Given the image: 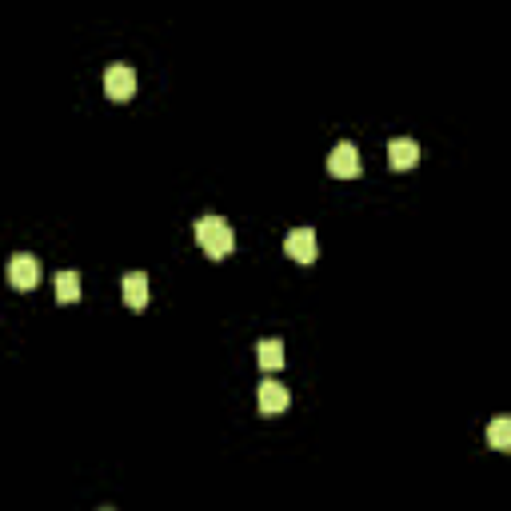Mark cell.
<instances>
[{"instance_id":"obj_4","label":"cell","mask_w":511,"mask_h":511,"mask_svg":"<svg viewBox=\"0 0 511 511\" xmlns=\"http://www.w3.org/2000/svg\"><path fill=\"white\" fill-rule=\"evenodd\" d=\"M104 92H108L112 100H132L136 96V68L132 64H108V72H104Z\"/></svg>"},{"instance_id":"obj_6","label":"cell","mask_w":511,"mask_h":511,"mask_svg":"<svg viewBox=\"0 0 511 511\" xmlns=\"http://www.w3.org/2000/svg\"><path fill=\"white\" fill-rule=\"evenodd\" d=\"M256 404H260L263 415H279V412H287V404H292V391H287V383L263 380L260 388H256Z\"/></svg>"},{"instance_id":"obj_5","label":"cell","mask_w":511,"mask_h":511,"mask_svg":"<svg viewBox=\"0 0 511 511\" xmlns=\"http://www.w3.org/2000/svg\"><path fill=\"white\" fill-rule=\"evenodd\" d=\"M284 252L292 256L295 263H311L319 256V240H316V232L311 228H292L284 236Z\"/></svg>"},{"instance_id":"obj_7","label":"cell","mask_w":511,"mask_h":511,"mask_svg":"<svg viewBox=\"0 0 511 511\" xmlns=\"http://www.w3.org/2000/svg\"><path fill=\"white\" fill-rule=\"evenodd\" d=\"M388 164L396 168V172L415 168V164H420V144H415L412 136H396V140L388 144Z\"/></svg>"},{"instance_id":"obj_10","label":"cell","mask_w":511,"mask_h":511,"mask_svg":"<svg viewBox=\"0 0 511 511\" xmlns=\"http://www.w3.org/2000/svg\"><path fill=\"white\" fill-rule=\"evenodd\" d=\"M487 444H491L495 452H511V415H495V420L487 423Z\"/></svg>"},{"instance_id":"obj_2","label":"cell","mask_w":511,"mask_h":511,"mask_svg":"<svg viewBox=\"0 0 511 511\" xmlns=\"http://www.w3.org/2000/svg\"><path fill=\"white\" fill-rule=\"evenodd\" d=\"M327 172L335 176V180H356L359 172H364V160H359V148L351 140L335 144L332 156H327Z\"/></svg>"},{"instance_id":"obj_3","label":"cell","mask_w":511,"mask_h":511,"mask_svg":"<svg viewBox=\"0 0 511 511\" xmlns=\"http://www.w3.org/2000/svg\"><path fill=\"white\" fill-rule=\"evenodd\" d=\"M8 284L20 287V292H32L40 284V260L32 252H16L8 260Z\"/></svg>"},{"instance_id":"obj_9","label":"cell","mask_w":511,"mask_h":511,"mask_svg":"<svg viewBox=\"0 0 511 511\" xmlns=\"http://www.w3.org/2000/svg\"><path fill=\"white\" fill-rule=\"evenodd\" d=\"M284 340H260L256 343V364L263 367V372H279L284 367Z\"/></svg>"},{"instance_id":"obj_1","label":"cell","mask_w":511,"mask_h":511,"mask_svg":"<svg viewBox=\"0 0 511 511\" xmlns=\"http://www.w3.org/2000/svg\"><path fill=\"white\" fill-rule=\"evenodd\" d=\"M196 244L204 248L212 260H224V256H232V248H236V232H232V224L224 220V216H200Z\"/></svg>"},{"instance_id":"obj_8","label":"cell","mask_w":511,"mask_h":511,"mask_svg":"<svg viewBox=\"0 0 511 511\" xmlns=\"http://www.w3.org/2000/svg\"><path fill=\"white\" fill-rule=\"evenodd\" d=\"M120 292H124L128 308L140 311L144 303H148V276H144V271H128V276L120 279Z\"/></svg>"},{"instance_id":"obj_11","label":"cell","mask_w":511,"mask_h":511,"mask_svg":"<svg viewBox=\"0 0 511 511\" xmlns=\"http://www.w3.org/2000/svg\"><path fill=\"white\" fill-rule=\"evenodd\" d=\"M56 300L60 303H76L80 300V271H56Z\"/></svg>"},{"instance_id":"obj_12","label":"cell","mask_w":511,"mask_h":511,"mask_svg":"<svg viewBox=\"0 0 511 511\" xmlns=\"http://www.w3.org/2000/svg\"><path fill=\"white\" fill-rule=\"evenodd\" d=\"M100 511H112V507H100Z\"/></svg>"}]
</instances>
